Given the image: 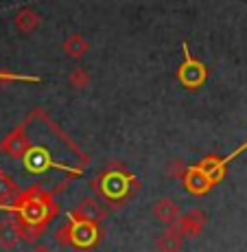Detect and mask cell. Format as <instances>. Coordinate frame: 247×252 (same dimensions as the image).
Instances as JSON below:
<instances>
[{
	"label": "cell",
	"mask_w": 247,
	"mask_h": 252,
	"mask_svg": "<svg viewBox=\"0 0 247 252\" xmlns=\"http://www.w3.org/2000/svg\"><path fill=\"white\" fill-rule=\"evenodd\" d=\"M180 246H182V239L180 237H173V235L162 237V239L158 241V250L160 252H177L180 250Z\"/></svg>",
	"instance_id": "3"
},
{
	"label": "cell",
	"mask_w": 247,
	"mask_h": 252,
	"mask_svg": "<svg viewBox=\"0 0 247 252\" xmlns=\"http://www.w3.org/2000/svg\"><path fill=\"white\" fill-rule=\"evenodd\" d=\"M11 191H13V182L9 180L2 171H0V200H4V197H7Z\"/></svg>",
	"instance_id": "5"
},
{
	"label": "cell",
	"mask_w": 247,
	"mask_h": 252,
	"mask_svg": "<svg viewBox=\"0 0 247 252\" xmlns=\"http://www.w3.org/2000/svg\"><path fill=\"white\" fill-rule=\"evenodd\" d=\"M18 241V228L11 221H2L0 224V246L2 248H13Z\"/></svg>",
	"instance_id": "1"
},
{
	"label": "cell",
	"mask_w": 247,
	"mask_h": 252,
	"mask_svg": "<svg viewBox=\"0 0 247 252\" xmlns=\"http://www.w3.org/2000/svg\"><path fill=\"white\" fill-rule=\"evenodd\" d=\"M156 215L164 221V224H171V221L175 220V215H177V208L168 200H162V202H158V206H156Z\"/></svg>",
	"instance_id": "2"
},
{
	"label": "cell",
	"mask_w": 247,
	"mask_h": 252,
	"mask_svg": "<svg viewBox=\"0 0 247 252\" xmlns=\"http://www.w3.org/2000/svg\"><path fill=\"white\" fill-rule=\"evenodd\" d=\"M88 224L90 221H83V224H81V230L72 232V239H75L77 244H90V241L94 239V230H92Z\"/></svg>",
	"instance_id": "4"
}]
</instances>
